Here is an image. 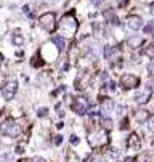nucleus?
<instances>
[{
    "instance_id": "f257e3e1",
    "label": "nucleus",
    "mask_w": 154,
    "mask_h": 162,
    "mask_svg": "<svg viewBox=\"0 0 154 162\" xmlns=\"http://www.w3.org/2000/svg\"><path fill=\"white\" fill-rule=\"evenodd\" d=\"M77 26H79L77 19L74 18V13L72 11H69L67 15H64L63 16V21H61V24H60L61 31H63L64 34H67V36H74Z\"/></svg>"
},
{
    "instance_id": "f03ea898",
    "label": "nucleus",
    "mask_w": 154,
    "mask_h": 162,
    "mask_svg": "<svg viewBox=\"0 0 154 162\" xmlns=\"http://www.w3.org/2000/svg\"><path fill=\"white\" fill-rule=\"evenodd\" d=\"M21 133V127L16 120L8 119L2 124V135L3 136H10V138H16Z\"/></svg>"
},
{
    "instance_id": "7ed1b4c3",
    "label": "nucleus",
    "mask_w": 154,
    "mask_h": 162,
    "mask_svg": "<svg viewBox=\"0 0 154 162\" xmlns=\"http://www.w3.org/2000/svg\"><path fill=\"white\" fill-rule=\"evenodd\" d=\"M39 24L47 32L55 31V27H56V16H55V13H43L39 18Z\"/></svg>"
},
{
    "instance_id": "20e7f679",
    "label": "nucleus",
    "mask_w": 154,
    "mask_h": 162,
    "mask_svg": "<svg viewBox=\"0 0 154 162\" xmlns=\"http://www.w3.org/2000/svg\"><path fill=\"white\" fill-rule=\"evenodd\" d=\"M16 92H18V82H16V80L6 82V84L3 85V88H2V96H3V99H5V101L13 99V96L16 95Z\"/></svg>"
},
{
    "instance_id": "39448f33",
    "label": "nucleus",
    "mask_w": 154,
    "mask_h": 162,
    "mask_svg": "<svg viewBox=\"0 0 154 162\" xmlns=\"http://www.w3.org/2000/svg\"><path fill=\"white\" fill-rule=\"evenodd\" d=\"M121 85L125 88V90L136 88L140 85V77H136L135 74H124L122 79H121Z\"/></svg>"
},
{
    "instance_id": "423d86ee",
    "label": "nucleus",
    "mask_w": 154,
    "mask_h": 162,
    "mask_svg": "<svg viewBox=\"0 0 154 162\" xmlns=\"http://www.w3.org/2000/svg\"><path fill=\"white\" fill-rule=\"evenodd\" d=\"M87 109H88V101H87V98H77V99H74V103H72V111L76 112L77 116H84L85 112H87Z\"/></svg>"
},
{
    "instance_id": "0eeeda50",
    "label": "nucleus",
    "mask_w": 154,
    "mask_h": 162,
    "mask_svg": "<svg viewBox=\"0 0 154 162\" xmlns=\"http://www.w3.org/2000/svg\"><path fill=\"white\" fill-rule=\"evenodd\" d=\"M127 26H128V29H132V31L141 29L143 18H141V16H138V15H130V16H127Z\"/></svg>"
},
{
    "instance_id": "6e6552de",
    "label": "nucleus",
    "mask_w": 154,
    "mask_h": 162,
    "mask_svg": "<svg viewBox=\"0 0 154 162\" xmlns=\"http://www.w3.org/2000/svg\"><path fill=\"white\" fill-rule=\"evenodd\" d=\"M151 95H153V88H151V87H146V88H143V92H140L138 95L135 96V101H136V103H141V104H145V103L149 101Z\"/></svg>"
},
{
    "instance_id": "1a4fd4ad",
    "label": "nucleus",
    "mask_w": 154,
    "mask_h": 162,
    "mask_svg": "<svg viewBox=\"0 0 154 162\" xmlns=\"http://www.w3.org/2000/svg\"><path fill=\"white\" fill-rule=\"evenodd\" d=\"M103 18H104L109 24H112V26H119V24H121L119 18L116 16V13L112 11V10H104V11H103Z\"/></svg>"
},
{
    "instance_id": "9d476101",
    "label": "nucleus",
    "mask_w": 154,
    "mask_h": 162,
    "mask_svg": "<svg viewBox=\"0 0 154 162\" xmlns=\"http://www.w3.org/2000/svg\"><path fill=\"white\" fill-rule=\"evenodd\" d=\"M101 106H103V112H106V114H109L116 109V103L111 98H101Z\"/></svg>"
},
{
    "instance_id": "9b49d317",
    "label": "nucleus",
    "mask_w": 154,
    "mask_h": 162,
    "mask_svg": "<svg viewBox=\"0 0 154 162\" xmlns=\"http://www.w3.org/2000/svg\"><path fill=\"white\" fill-rule=\"evenodd\" d=\"M145 43V40L141 37H130L127 40V47L132 48V50H136V48H141V45Z\"/></svg>"
},
{
    "instance_id": "f8f14e48",
    "label": "nucleus",
    "mask_w": 154,
    "mask_h": 162,
    "mask_svg": "<svg viewBox=\"0 0 154 162\" xmlns=\"http://www.w3.org/2000/svg\"><path fill=\"white\" fill-rule=\"evenodd\" d=\"M92 29H93V34L98 37V39L106 37V27L103 26L101 23H93V24H92Z\"/></svg>"
},
{
    "instance_id": "ddd939ff",
    "label": "nucleus",
    "mask_w": 154,
    "mask_h": 162,
    "mask_svg": "<svg viewBox=\"0 0 154 162\" xmlns=\"http://www.w3.org/2000/svg\"><path fill=\"white\" fill-rule=\"evenodd\" d=\"M127 144H128V148H140L141 146V138H140L138 133L133 132L132 135H130V138L127 140Z\"/></svg>"
},
{
    "instance_id": "4468645a",
    "label": "nucleus",
    "mask_w": 154,
    "mask_h": 162,
    "mask_svg": "<svg viewBox=\"0 0 154 162\" xmlns=\"http://www.w3.org/2000/svg\"><path fill=\"white\" fill-rule=\"evenodd\" d=\"M88 87V75H82V77L76 79V90L84 92Z\"/></svg>"
},
{
    "instance_id": "2eb2a0df",
    "label": "nucleus",
    "mask_w": 154,
    "mask_h": 162,
    "mask_svg": "<svg viewBox=\"0 0 154 162\" xmlns=\"http://www.w3.org/2000/svg\"><path fill=\"white\" fill-rule=\"evenodd\" d=\"M51 42L56 45L58 48V51H63L64 50V47H66V40H64V37L63 36H53L51 37Z\"/></svg>"
},
{
    "instance_id": "dca6fc26",
    "label": "nucleus",
    "mask_w": 154,
    "mask_h": 162,
    "mask_svg": "<svg viewBox=\"0 0 154 162\" xmlns=\"http://www.w3.org/2000/svg\"><path fill=\"white\" fill-rule=\"evenodd\" d=\"M116 53H117V48L112 47V45H108V47L103 48V56H104L106 60H112Z\"/></svg>"
},
{
    "instance_id": "f3484780",
    "label": "nucleus",
    "mask_w": 154,
    "mask_h": 162,
    "mask_svg": "<svg viewBox=\"0 0 154 162\" xmlns=\"http://www.w3.org/2000/svg\"><path fill=\"white\" fill-rule=\"evenodd\" d=\"M101 127H103V130L109 132V130H112V127H114V122H112V119H109V117H101Z\"/></svg>"
},
{
    "instance_id": "a211bd4d",
    "label": "nucleus",
    "mask_w": 154,
    "mask_h": 162,
    "mask_svg": "<svg viewBox=\"0 0 154 162\" xmlns=\"http://www.w3.org/2000/svg\"><path fill=\"white\" fill-rule=\"evenodd\" d=\"M136 120L138 122H146V120H149V112L146 111V109H140L138 112H136Z\"/></svg>"
},
{
    "instance_id": "6ab92c4d",
    "label": "nucleus",
    "mask_w": 154,
    "mask_h": 162,
    "mask_svg": "<svg viewBox=\"0 0 154 162\" xmlns=\"http://www.w3.org/2000/svg\"><path fill=\"white\" fill-rule=\"evenodd\" d=\"M11 42H13V45H16V47H23L24 45V37L16 32L15 36H11Z\"/></svg>"
},
{
    "instance_id": "aec40b11",
    "label": "nucleus",
    "mask_w": 154,
    "mask_h": 162,
    "mask_svg": "<svg viewBox=\"0 0 154 162\" xmlns=\"http://www.w3.org/2000/svg\"><path fill=\"white\" fill-rule=\"evenodd\" d=\"M143 32H145L146 36L153 34V32H154V21H151V23L148 24V26H145V27H143Z\"/></svg>"
},
{
    "instance_id": "412c9836",
    "label": "nucleus",
    "mask_w": 154,
    "mask_h": 162,
    "mask_svg": "<svg viewBox=\"0 0 154 162\" xmlns=\"http://www.w3.org/2000/svg\"><path fill=\"white\" fill-rule=\"evenodd\" d=\"M145 55H148L149 58H154V45L153 47H148V48H145V51H143Z\"/></svg>"
},
{
    "instance_id": "4be33fe9",
    "label": "nucleus",
    "mask_w": 154,
    "mask_h": 162,
    "mask_svg": "<svg viewBox=\"0 0 154 162\" xmlns=\"http://www.w3.org/2000/svg\"><path fill=\"white\" fill-rule=\"evenodd\" d=\"M10 161H11V154L5 153V154H2V156H0V162H10Z\"/></svg>"
},
{
    "instance_id": "5701e85b",
    "label": "nucleus",
    "mask_w": 154,
    "mask_h": 162,
    "mask_svg": "<svg viewBox=\"0 0 154 162\" xmlns=\"http://www.w3.org/2000/svg\"><path fill=\"white\" fill-rule=\"evenodd\" d=\"M47 112H48V109H47V108H40L39 111H37V116L43 117V116H47Z\"/></svg>"
},
{
    "instance_id": "b1692460",
    "label": "nucleus",
    "mask_w": 154,
    "mask_h": 162,
    "mask_svg": "<svg viewBox=\"0 0 154 162\" xmlns=\"http://www.w3.org/2000/svg\"><path fill=\"white\" fill-rule=\"evenodd\" d=\"M53 143L56 144V146H60V144L63 143V136H61V135H56V136H55V141H53Z\"/></svg>"
},
{
    "instance_id": "393cba45",
    "label": "nucleus",
    "mask_w": 154,
    "mask_h": 162,
    "mask_svg": "<svg viewBox=\"0 0 154 162\" xmlns=\"http://www.w3.org/2000/svg\"><path fill=\"white\" fill-rule=\"evenodd\" d=\"M88 116H90L92 119L95 120V119H98V117H100L101 114H100V112H98V111H92V112H88Z\"/></svg>"
},
{
    "instance_id": "a878e982",
    "label": "nucleus",
    "mask_w": 154,
    "mask_h": 162,
    "mask_svg": "<svg viewBox=\"0 0 154 162\" xmlns=\"http://www.w3.org/2000/svg\"><path fill=\"white\" fill-rule=\"evenodd\" d=\"M148 71H149V74L154 75V61H149V64H148Z\"/></svg>"
},
{
    "instance_id": "bb28decb",
    "label": "nucleus",
    "mask_w": 154,
    "mask_h": 162,
    "mask_svg": "<svg viewBox=\"0 0 154 162\" xmlns=\"http://www.w3.org/2000/svg\"><path fill=\"white\" fill-rule=\"evenodd\" d=\"M29 162H47L43 157H39V156H35V157H32V159H29Z\"/></svg>"
},
{
    "instance_id": "cd10ccee",
    "label": "nucleus",
    "mask_w": 154,
    "mask_h": 162,
    "mask_svg": "<svg viewBox=\"0 0 154 162\" xmlns=\"http://www.w3.org/2000/svg\"><path fill=\"white\" fill-rule=\"evenodd\" d=\"M116 3H117V6H125L128 3V0H116Z\"/></svg>"
},
{
    "instance_id": "c85d7f7f",
    "label": "nucleus",
    "mask_w": 154,
    "mask_h": 162,
    "mask_svg": "<svg viewBox=\"0 0 154 162\" xmlns=\"http://www.w3.org/2000/svg\"><path fill=\"white\" fill-rule=\"evenodd\" d=\"M79 141H80V140H79V136H76V135L71 136V143H72V144H79Z\"/></svg>"
},
{
    "instance_id": "c756f323",
    "label": "nucleus",
    "mask_w": 154,
    "mask_h": 162,
    "mask_svg": "<svg viewBox=\"0 0 154 162\" xmlns=\"http://www.w3.org/2000/svg\"><path fill=\"white\" fill-rule=\"evenodd\" d=\"M108 87H109V90H111V92H114L117 85H116V82H109V84H108Z\"/></svg>"
},
{
    "instance_id": "7c9ffc66",
    "label": "nucleus",
    "mask_w": 154,
    "mask_h": 162,
    "mask_svg": "<svg viewBox=\"0 0 154 162\" xmlns=\"http://www.w3.org/2000/svg\"><path fill=\"white\" fill-rule=\"evenodd\" d=\"M149 130H151V132H154V117H151V119H149Z\"/></svg>"
},
{
    "instance_id": "2f4dec72",
    "label": "nucleus",
    "mask_w": 154,
    "mask_h": 162,
    "mask_svg": "<svg viewBox=\"0 0 154 162\" xmlns=\"http://www.w3.org/2000/svg\"><path fill=\"white\" fill-rule=\"evenodd\" d=\"M103 2H104V0H92V3H93V5H97V6H100Z\"/></svg>"
},
{
    "instance_id": "473e14b6",
    "label": "nucleus",
    "mask_w": 154,
    "mask_h": 162,
    "mask_svg": "<svg viewBox=\"0 0 154 162\" xmlns=\"http://www.w3.org/2000/svg\"><path fill=\"white\" fill-rule=\"evenodd\" d=\"M92 162H106V161L103 159V157H95V159L92 161Z\"/></svg>"
},
{
    "instance_id": "72a5a7b5",
    "label": "nucleus",
    "mask_w": 154,
    "mask_h": 162,
    "mask_svg": "<svg viewBox=\"0 0 154 162\" xmlns=\"http://www.w3.org/2000/svg\"><path fill=\"white\" fill-rule=\"evenodd\" d=\"M106 79H108V72H103V74H101V80H106Z\"/></svg>"
},
{
    "instance_id": "f704fd0d",
    "label": "nucleus",
    "mask_w": 154,
    "mask_h": 162,
    "mask_svg": "<svg viewBox=\"0 0 154 162\" xmlns=\"http://www.w3.org/2000/svg\"><path fill=\"white\" fill-rule=\"evenodd\" d=\"M16 153H18V154H23L24 151H23V148H21V146H18V148H16Z\"/></svg>"
},
{
    "instance_id": "c9c22d12",
    "label": "nucleus",
    "mask_w": 154,
    "mask_h": 162,
    "mask_svg": "<svg viewBox=\"0 0 154 162\" xmlns=\"http://www.w3.org/2000/svg\"><path fill=\"white\" fill-rule=\"evenodd\" d=\"M151 11H153V13H154V2H153V3H151Z\"/></svg>"
}]
</instances>
